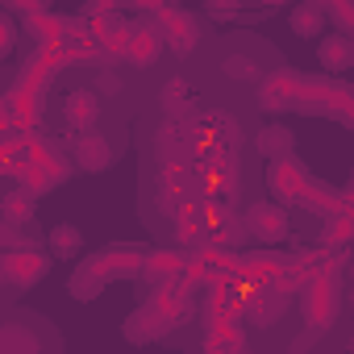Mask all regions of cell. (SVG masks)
Here are the masks:
<instances>
[{"label": "cell", "mask_w": 354, "mask_h": 354, "mask_svg": "<svg viewBox=\"0 0 354 354\" xmlns=\"http://www.w3.org/2000/svg\"><path fill=\"white\" fill-rule=\"evenodd\" d=\"M0 279H5V259H0Z\"/></svg>", "instance_id": "d4e9b609"}, {"label": "cell", "mask_w": 354, "mask_h": 354, "mask_svg": "<svg viewBox=\"0 0 354 354\" xmlns=\"http://www.w3.org/2000/svg\"><path fill=\"white\" fill-rule=\"evenodd\" d=\"M75 167H80V171H88V175H96V171H109V167H113V146L96 133V125H92V129H84V138L75 142Z\"/></svg>", "instance_id": "3957f363"}, {"label": "cell", "mask_w": 354, "mask_h": 354, "mask_svg": "<svg viewBox=\"0 0 354 354\" xmlns=\"http://www.w3.org/2000/svg\"><path fill=\"white\" fill-rule=\"evenodd\" d=\"M154 50H158V34H150V30H142L138 38H133V46H129V55H133V63H150L154 59Z\"/></svg>", "instance_id": "2e32d148"}, {"label": "cell", "mask_w": 354, "mask_h": 354, "mask_svg": "<svg viewBox=\"0 0 354 354\" xmlns=\"http://www.w3.org/2000/svg\"><path fill=\"white\" fill-rule=\"evenodd\" d=\"M34 217V196L30 192H9L5 196V221H30Z\"/></svg>", "instance_id": "9a60e30c"}, {"label": "cell", "mask_w": 354, "mask_h": 354, "mask_svg": "<svg viewBox=\"0 0 354 354\" xmlns=\"http://www.w3.org/2000/svg\"><path fill=\"white\" fill-rule=\"evenodd\" d=\"M279 308H283L279 296H259V304H250V317H254V325H271L279 317Z\"/></svg>", "instance_id": "e0dca14e"}, {"label": "cell", "mask_w": 354, "mask_h": 354, "mask_svg": "<svg viewBox=\"0 0 354 354\" xmlns=\"http://www.w3.org/2000/svg\"><path fill=\"white\" fill-rule=\"evenodd\" d=\"M84 250V234L75 225H55L50 230V254L55 259H75Z\"/></svg>", "instance_id": "8fae6325"}, {"label": "cell", "mask_w": 354, "mask_h": 354, "mask_svg": "<svg viewBox=\"0 0 354 354\" xmlns=\"http://www.w3.org/2000/svg\"><path fill=\"white\" fill-rule=\"evenodd\" d=\"M329 317H333V292L325 283H317V292L308 300V321L313 325H329Z\"/></svg>", "instance_id": "5bb4252c"}, {"label": "cell", "mask_w": 354, "mask_h": 354, "mask_svg": "<svg viewBox=\"0 0 354 354\" xmlns=\"http://www.w3.org/2000/svg\"><path fill=\"white\" fill-rule=\"evenodd\" d=\"M46 254H34V250H17V254H5V279H13V283H21V288H30V283H38L42 275H46Z\"/></svg>", "instance_id": "8992f818"}, {"label": "cell", "mask_w": 354, "mask_h": 354, "mask_svg": "<svg viewBox=\"0 0 354 354\" xmlns=\"http://www.w3.org/2000/svg\"><path fill=\"white\" fill-rule=\"evenodd\" d=\"M9 46H13V21H9V17H0V59L9 55Z\"/></svg>", "instance_id": "d6986e66"}, {"label": "cell", "mask_w": 354, "mask_h": 354, "mask_svg": "<svg viewBox=\"0 0 354 354\" xmlns=\"http://www.w3.org/2000/svg\"><path fill=\"white\" fill-rule=\"evenodd\" d=\"M350 234V225H346V217H333V225H329V242H342Z\"/></svg>", "instance_id": "7402d4cb"}, {"label": "cell", "mask_w": 354, "mask_h": 354, "mask_svg": "<svg viewBox=\"0 0 354 354\" xmlns=\"http://www.w3.org/2000/svg\"><path fill=\"white\" fill-rule=\"evenodd\" d=\"M100 288H104V275L88 263V267H80L75 275H71V296L75 300H96L100 296Z\"/></svg>", "instance_id": "7c38bea8"}, {"label": "cell", "mask_w": 354, "mask_h": 354, "mask_svg": "<svg viewBox=\"0 0 354 354\" xmlns=\"http://www.w3.org/2000/svg\"><path fill=\"white\" fill-rule=\"evenodd\" d=\"M317 55H321L325 71H346L354 63V42H350V34H325Z\"/></svg>", "instance_id": "ba28073f"}, {"label": "cell", "mask_w": 354, "mask_h": 354, "mask_svg": "<svg viewBox=\"0 0 354 354\" xmlns=\"http://www.w3.org/2000/svg\"><path fill=\"white\" fill-rule=\"evenodd\" d=\"M221 71H225V75H234V80H254V75H259V67H254L250 59H238V55H234V59H225V67H221Z\"/></svg>", "instance_id": "ac0fdd59"}, {"label": "cell", "mask_w": 354, "mask_h": 354, "mask_svg": "<svg viewBox=\"0 0 354 354\" xmlns=\"http://www.w3.org/2000/svg\"><path fill=\"white\" fill-rule=\"evenodd\" d=\"M267 184H271L275 201H300V196H304V171H300V162H296L292 154H288V158H271Z\"/></svg>", "instance_id": "7a4b0ae2"}, {"label": "cell", "mask_w": 354, "mask_h": 354, "mask_svg": "<svg viewBox=\"0 0 354 354\" xmlns=\"http://www.w3.org/2000/svg\"><path fill=\"white\" fill-rule=\"evenodd\" d=\"M42 342L26 329V325H0V354H5V350H38Z\"/></svg>", "instance_id": "4fadbf2b"}, {"label": "cell", "mask_w": 354, "mask_h": 354, "mask_svg": "<svg viewBox=\"0 0 354 354\" xmlns=\"http://www.w3.org/2000/svg\"><path fill=\"white\" fill-rule=\"evenodd\" d=\"M146 267H150V275H154V271H158V275H171L175 267H180V259H150Z\"/></svg>", "instance_id": "ffe728a7"}, {"label": "cell", "mask_w": 354, "mask_h": 354, "mask_svg": "<svg viewBox=\"0 0 354 354\" xmlns=\"http://www.w3.org/2000/svg\"><path fill=\"white\" fill-rule=\"evenodd\" d=\"M92 267H96V271L104 275V283H109V279H117V275H133V271L142 267V254H138V250H129V246H125V250H117V246H113V250L96 254V259H92Z\"/></svg>", "instance_id": "52a82bcc"}, {"label": "cell", "mask_w": 354, "mask_h": 354, "mask_svg": "<svg viewBox=\"0 0 354 354\" xmlns=\"http://www.w3.org/2000/svg\"><path fill=\"white\" fill-rule=\"evenodd\" d=\"M246 234L259 242H283L288 238V209L279 201H259L246 209Z\"/></svg>", "instance_id": "6da1fadb"}, {"label": "cell", "mask_w": 354, "mask_h": 354, "mask_svg": "<svg viewBox=\"0 0 354 354\" xmlns=\"http://www.w3.org/2000/svg\"><path fill=\"white\" fill-rule=\"evenodd\" d=\"M238 0H209V13H234Z\"/></svg>", "instance_id": "603a6c76"}, {"label": "cell", "mask_w": 354, "mask_h": 354, "mask_svg": "<svg viewBox=\"0 0 354 354\" xmlns=\"http://www.w3.org/2000/svg\"><path fill=\"white\" fill-rule=\"evenodd\" d=\"M100 92H104V96H117V92H121V80H117L113 71H104V75H100Z\"/></svg>", "instance_id": "44dd1931"}, {"label": "cell", "mask_w": 354, "mask_h": 354, "mask_svg": "<svg viewBox=\"0 0 354 354\" xmlns=\"http://www.w3.org/2000/svg\"><path fill=\"white\" fill-rule=\"evenodd\" d=\"M133 5H138V9H154V5H158V0H133Z\"/></svg>", "instance_id": "cb8c5ba5"}, {"label": "cell", "mask_w": 354, "mask_h": 354, "mask_svg": "<svg viewBox=\"0 0 354 354\" xmlns=\"http://www.w3.org/2000/svg\"><path fill=\"white\" fill-rule=\"evenodd\" d=\"M292 34L296 38H321V30H325V9L317 5V0H304V5H296L292 9Z\"/></svg>", "instance_id": "9c48e42d"}, {"label": "cell", "mask_w": 354, "mask_h": 354, "mask_svg": "<svg viewBox=\"0 0 354 354\" xmlns=\"http://www.w3.org/2000/svg\"><path fill=\"white\" fill-rule=\"evenodd\" d=\"M162 34L171 38V50L180 55V59H188V50H196V42H201V26H196L184 9H171V13H167Z\"/></svg>", "instance_id": "5b68a950"}, {"label": "cell", "mask_w": 354, "mask_h": 354, "mask_svg": "<svg viewBox=\"0 0 354 354\" xmlns=\"http://www.w3.org/2000/svg\"><path fill=\"white\" fill-rule=\"evenodd\" d=\"M254 146H259V154H267V158H288L292 146H296V138H292L288 125H263L259 138H254Z\"/></svg>", "instance_id": "30bf717a"}, {"label": "cell", "mask_w": 354, "mask_h": 354, "mask_svg": "<svg viewBox=\"0 0 354 354\" xmlns=\"http://www.w3.org/2000/svg\"><path fill=\"white\" fill-rule=\"evenodd\" d=\"M63 117L75 125V129H92L100 121V96L92 88H75L63 96Z\"/></svg>", "instance_id": "277c9868"}]
</instances>
